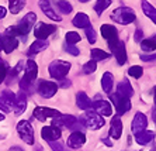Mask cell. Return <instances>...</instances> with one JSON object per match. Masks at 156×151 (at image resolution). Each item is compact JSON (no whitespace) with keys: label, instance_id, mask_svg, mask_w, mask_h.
Here are the masks:
<instances>
[{"label":"cell","instance_id":"5b68a950","mask_svg":"<svg viewBox=\"0 0 156 151\" xmlns=\"http://www.w3.org/2000/svg\"><path fill=\"white\" fill-rule=\"evenodd\" d=\"M70 62H66V61H62V59H55L49 64L48 66V71H49V75H51L54 79L59 81L62 78H65L68 75V72L70 71Z\"/></svg>","mask_w":156,"mask_h":151},{"label":"cell","instance_id":"4316f807","mask_svg":"<svg viewBox=\"0 0 156 151\" xmlns=\"http://www.w3.org/2000/svg\"><path fill=\"white\" fill-rule=\"evenodd\" d=\"M72 24L77 28H86L87 26H90V19L86 13H77L72 20Z\"/></svg>","mask_w":156,"mask_h":151},{"label":"cell","instance_id":"74e56055","mask_svg":"<svg viewBox=\"0 0 156 151\" xmlns=\"http://www.w3.org/2000/svg\"><path fill=\"white\" fill-rule=\"evenodd\" d=\"M96 69H97V62L93 61V59H90L89 62H86L83 65V72L84 74H93Z\"/></svg>","mask_w":156,"mask_h":151},{"label":"cell","instance_id":"f907efd6","mask_svg":"<svg viewBox=\"0 0 156 151\" xmlns=\"http://www.w3.org/2000/svg\"><path fill=\"white\" fill-rule=\"evenodd\" d=\"M2 120H4V114L0 113V122H2Z\"/></svg>","mask_w":156,"mask_h":151},{"label":"cell","instance_id":"83f0119b","mask_svg":"<svg viewBox=\"0 0 156 151\" xmlns=\"http://www.w3.org/2000/svg\"><path fill=\"white\" fill-rule=\"evenodd\" d=\"M113 85H114V76L110 72H105L101 78V88L105 93H111L113 90Z\"/></svg>","mask_w":156,"mask_h":151},{"label":"cell","instance_id":"7dc6e473","mask_svg":"<svg viewBox=\"0 0 156 151\" xmlns=\"http://www.w3.org/2000/svg\"><path fill=\"white\" fill-rule=\"evenodd\" d=\"M103 141H104V144H107V145H113V143H111L110 140H107V138H104Z\"/></svg>","mask_w":156,"mask_h":151},{"label":"cell","instance_id":"30bf717a","mask_svg":"<svg viewBox=\"0 0 156 151\" xmlns=\"http://www.w3.org/2000/svg\"><path fill=\"white\" fill-rule=\"evenodd\" d=\"M16 99H17V95H14V93L10 92V90L0 92V110L6 112V113L14 110Z\"/></svg>","mask_w":156,"mask_h":151},{"label":"cell","instance_id":"836d02e7","mask_svg":"<svg viewBox=\"0 0 156 151\" xmlns=\"http://www.w3.org/2000/svg\"><path fill=\"white\" fill-rule=\"evenodd\" d=\"M58 9L61 13H63V14H69L70 11L73 10L72 4L69 3V2H66V0H59L58 2Z\"/></svg>","mask_w":156,"mask_h":151},{"label":"cell","instance_id":"816d5d0a","mask_svg":"<svg viewBox=\"0 0 156 151\" xmlns=\"http://www.w3.org/2000/svg\"><path fill=\"white\" fill-rule=\"evenodd\" d=\"M80 3H86V2H90V0H79Z\"/></svg>","mask_w":156,"mask_h":151},{"label":"cell","instance_id":"c3c4849f","mask_svg":"<svg viewBox=\"0 0 156 151\" xmlns=\"http://www.w3.org/2000/svg\"><path fill=\"white\" fill-rule=\"evenodd\" d=\"M3 50V38H2V35H0V51Z\"/></svg>","mask_w":156,"mask_h":151},{"label":"cell","instance_id":"4fadbf2b","mask_svg":"<svg viewBox=\"0 0 156 151\" xmlns=\"http://www.w3.org/2000/svg\"><path fill=\"white\" fill-rule=\"evenodd\" d=\"M2 38H3V51L6 52V54H11L18 45L17 37H16L14 34L7 28L6 30V33L2 35Z\"/></svg>","mask_w":156,"mask_h":151},{"label":"cell","instance_id":"bcb514c9","mask_svg":"<svg viewBox=\"0 0 156 151\" xmlns=\"http://www.w3.org/2000/svg\"><path fill=\"white\" fill-rule=\"evenodd\" d=\"M10 151H24V150H23V148H20V147H11Z\"/></svg>","mask_w":156,"mask_h":151},{"label":"cell","instance_id":"d6986e66","mask_svg":"<svg viewBox=\"0 0 156 151\" xmlns=\"http://www.w3.org/2000/svg\"><path fill=\"white\" fill-rule=\"evenodd\" d=\"M110 137L114 138V140H118L122 134V123H121V119L118 114H115L111 120V126H110V131H108Z\"/></svg>","mask_w":156,"mask_h":151},{"label":"cell","instance_id":"52a82bcc","mask_svg":"<svg viewBox=\"0 0 156 151\" xmlns=\"http://www.w3.org/2000/svg\"><path fill=\"white\" fill-rule=\"evenodd\" d=\"M110 100L113 102L114 107H115L117 110V114L121 116V114L127 113L128 110L131 109V102L128 98H124V96L118 95V93H110Z\"/></svg>","mask_w":156,"mask_h":151},{"label":"cell","instance_id":"60d3db41","mask_svg":"<svg viewBox=\"0 0 156 151\" xmlns=\"http://www.w3.org/2000/svg\"><path fill=\"white\" fill-rule=\"evenodd\" d=\"M65 51L68 52V54H70V55H79V48L77 47H75V45H72V44H66L65 45Z\"/></svg>","mask_w":156,"mask_h":151},{"label":"cell","instance_id":"8992f818","mask_svg":"<svg viewBox=\"0 0 156 151\" xmlns=\"http://www.w3.org/2000/svg\"><path fill=\"white\" fill-rule=\"evenodd\" d=\"M80 124L82 123H80L79 119H76L72 114H61L59 117H55L52 120V126H55V127H58V129L65 127V129H70V130H75V131H77L76 129Z\"/></svg>","mask_w":156,"mask_h":151},{"label":"cell","instance_id":"e575fe53","mask_svg":"<svg viewBox=\"0 0 156 151\" xmlns=\"http://www.w3.org/2000/svg\"><path fill=\"white\" fill-rule=\"evenodd\" d=\"M65 38H66V44H72V45H75L76 42L80 41V35L76 31H68Z\"/></svg>","mask_w":156,"mask_h":151},{"label":"cell","instance_id":"4dcf8cb0","mask_svg":"<svg viewBox=\"0 0 156 151\" xmlns=\"http://www.w3.org/2000/svg\"><path fill=\"white\" fill-rule=\"evenodd\" d=\"M26 0H9V9L11 14H17L24 9Z\"/></svg>","mask_w":156,"mask_h":151},{"label":"cell","instance_id":"5bb4252c","mask_svg":"<svg viewBox=\"0 0 156 151\" xmlns=\"http://www.w3.org/2000/svg\"><path fill=\"white\" fill-rule=\"evenodd\" d=\"M58 90V85L55 82H51V81H41L38 83V93H40L42 98L45 99H49L52 96L56 93Z\"/></svg>","mask_w":156,"mask_h":151},{"label":"cell","instance_id":"9c48e42d","mask_svg":"<svg viewBox=\"0 0 156 151\" xmlns=\"http://www.w3.org/2000/svg\"><path fill=\"white\" fill-rule=\"evenodd\" d=\"M101 35H103V38H105V40L108 41L110 50H113V48L118 44V41H120V38H118V31H117V28L113 24H103Z\"/></svg>","mask_w":156,"mask_h":151},{"label":"cell","instance_id":"7bdbcfd3","mask_svg":"<svg viewBox=\"0 0 156 151\" xmlns=\"http://www.w3.org/2000/svg\"><path fill=\"white\" fill-rule=\"evenodd\" d=\"M142 35H144L142 30H141V28H138L136 31H135V35H134L135 41H136V42H141V41H142Z\"/></svg>","mask_w":156,"mask_h":151},{"label":"cell","instance_id":"603a6c76","mask_svg":"<svg viewBox=\"0 0 156 151\" xmlns=\"http://www.w3.org/2000/svg\"><path fill=\"white\" fill-rule=\"evenodd\" d=\"M117 93H118V95H121V96H124V98L131 99V98H132V95H134V89H132L131 83L127 81V79H124V81L120 82V83H118V86H117Z\"/></svg>","mask_w":156,"mask_h":151},{"label":"cell","instance_id":"9a60e30c","mask_svg":"<svg viewBox=\"0 0 156 151\" xmlns=\"http://www.w3.org/2000/svg\"><path fill=\"white\" fill-rule=\"evenodd\" d=\"M61 129H58V127H55V126H45V127H42V130H41V137H42L44 140L47 141H58L59 138H61Z\"/></svg>","mask_w":156,"mask_h":151},{"label":"cell","instance_id":"7c38bea8","mask_svg":"<svg viewBox=\"0 0 156 151\" xmlns=\"http://www.w3.org/2000/svg\"><path fill=\"white\" fill-rule=\"evenodd\" d=\"M56 31V27L52 24H47V23H38L37 27L34 28V35L37 40H47L52 33Z\"/></svg>","mask_w":156,"mask_h":151},{"label":"cell","instance_id":"1f68e13d","mask_svg":"<svg viewBox=\"0 0 156 151\" xmlns=\"http://www.w3.org/2000/svg\"><path fill=\"white\" fill-rule=\"evenodd\" d=\"M91 58H93V61H104V59L110 58V54L108 52L103 51V50H98V48H93L91 50Z\"/></svg>","mask_w":156,"mask_h":151},{"label":"cell","instance_id":"681fc988","mask_svg":"<svg viewBox=\"0 0 156 151\" xmlns=\"http://www.w3.org/2000/svg\"><path fill=\"white\" fill-rule=\"evenodd\" d=\"M153 122H155V124H156V109L153 110Z\"/></svg>","mask_w":156,"mask_h":151},{"label":"cell","instance_id":"7a4b0ae2","mask_svg":"<svg viewBox=\"0 0 156 151\" xmlns=\"http://www.w3.org/2000/svg\"><path fill=\"white\" fill-rule=\"evenodd\" d=\"M37 76H38V65L34 59H28L26 65V72H24V76L21 78L20 81V88H21L23 92H28L33 83L35 82Z\"/></svg>","mask_w":156,"mask_h":151},{"label":"cell","instance_id":"3957f363","mask_svg":"<svg viewBox=\"0 0 156 151\" xmlns=\"http://www.w3.org/2000/svg\"><path fill=\"white\" fill-rule=\"evenodd\" d=\"M79 120L84 127H87V129H90V130H100L103 126H104V119H103L100 114L96 113L93 109L84 112V113L80 116Z\"/></svg>","mask_w":156,"mask_h":151},{"label":"cell","instance_id":"cb8c5ba5","mask_svg":"<svg viewBox=\"0 0 156 151\" xmlns=\"http://www.w3.org/2000/svg\"><path fill=\"white\" fill-rule=\"evenodd\" d=\"M26 109H27V95H26V92H20L17 95V99H16V106H14V113L16 114H21V113H24L26 112Z\"/></svg>","mask_w":156,"mask_h":151},{"label":"cell","instance_id":"d6a6232c","mask_svg":"<svg viewBox=\"0 0 156 151\" xmlns=\"http://www.w3.org/2000/svg\"><path fill=\"white\" fill-rule=\"evenodd\" d=\"M110 4H111V0H97L94 4V10L98 16L101 14L103 11L105 10L107 7H110Z\"/></svg>","mask_w":156,"mask_h":151},{"label":"cell","instance_id":"f6af8a7d","mask_svg":"<svg viewBox=\"0 0 156 151\" xmlns=\"http://www.w3.org/2000/svg\"><path fill=\"white\" fill-rule=\"evenodd\" d=\"M6 14H7V10H6L3 6H0V19H4Z\"/></svg>","mask_w":156,"mask_h":151},{"label":"cell","instance_id":"ac0fdd59","mask_svg":"<svg viewBox=\"0 0 156 151\" xmlns=\"http://www.w3.org/2000/svg\"><path fill=\"white\" fill-rule=\"evenodd\" d=\"M40 9L44 11V14L47 16L48 19L54 20V21H61L62 17L55 13V10L51 6V0H40Z\"/></svg>","mask_w":156,"mask_h":151},{"label":"cell","instance_id":"ee69618b","mask_svg":"<svg viewBox=\"0 0 156 151\" xmlns=\"http://www.w3.org/2000/svg\"><path fill=\"white\" fill-rule=\"evenodd\" d=\"M59 83H61L62 88H68V86H70L69 79H66V78H62V79H59Z\"/></svg>","mask_w":156,"mask_h":151},{"label":"cell","instance_id":"f35d334b","mask_svg":"<svg viewBox=\"0 0 156 151\" xmlns=\"http://www.w3.org/2000/svg\"><path fill=\"white\" fill-rule=\"evenodd\" d=\"M7 72H9V68L6 65L4 61H0V83H3L6 81V76H7Z\"/></svg>","mask_w":156,"mask_h":151},{"label":"cell","instance_id":"d4e9b609","mask_svg":"<svg viewBox=\"0 0 156 151\" xmlns=\"http://www.w3.org/2000/svg\"><path fill=\"white\" fill-rule=\"evenodd\" d=\"M153 138H155V133L149 131V130H144V131L135 134V141H136L138 144H141V145H146V144H149Z\"/></svg>","mask_w":156,"mask_h":151},{"label":"cell","instance_id":"277c9868","mask_svg":"<svg viewBox=\"0 0 156 151\" xmlns=\"http://www.w3.org/2000/svg\"><path fill=\"white\" fill-rule=\"evenodd\" d=\"M135 19H136V16H135V11L132 10L131 7H118L113 11V14H111V20L118 24H131V23H134Z\"/></svg>","mask_w":156,"mask_h":151},{"label":"cell","instance_id":"8fae6325","mask_svg":"<svg viewBox=\"0 0 156 151\" xmlns=\"http://www.w3.org/2000/svg\"><path fill=\"white\" fill-rule=\"evenodd\" d=\"M61 112H58L56 109H51V107H42V106H38L34 109L33 112V116L37 119V120H40V122H45L47 119L49 117H59L61 116Z\"/></svg>","mask_w":156,"mask_h":151},{"label":"cell","instance_id":"ba28073f","mask_svg":"<svg viewBox=\"0 0 156 151\" xmlns=\"http://www.w3.org/2000/svg\"><path fill=\"white\" fill-rule=\"evenodd\" d=\"M17 131H18V134H20V137H21V140L24 141V143L33 145L34 144V129H33V126L30 124V122H27V120L18 122Z\"/></svg>","mask_w":156,"mask_h":151},{"label":"cell","instance_id":"44dd1931","mask_svg":"<svg viewBox=\"0 0 156 151\" xmlns=\"http://www.w3.org/2000/svg\"><path fill=\"white\" fill-rule=\"evenodd\" d=\"M111 52L114 54V57L117 58L118 65H124L127 62V50H125V44L122 41H118V44L111 50Z\"/></svg>","mask_w":156,"mask_h":151},{"label":"cell","instance_id":"ab89813d","mask_svg":"<svg viewBox=\"0 0 156 151\" xmlns=\"http://www.w3.org/2000/svg\"><path fill=\"white\" fill-rule=\"evenodd\" d=\"M49 145H51L52 151H69L68 148H65V145L62 143H59V141H51L49 143Z\"/></svg>","mask_w":156,"mask_h":151},{"label":"cell","instance_id":"d590c367","mask_svg":"<svg viewBox=\"0 0 156 151\" xmlns=\"http://www.w3.org/2000/svg\"><path fill=\"white\" fill-rule=\"evenodd\" d=\"M128 74H129V76L138 79V78H141L142 75H144V69H142V66H139V65H134L128 69Z\"/></svg>","mask_w":156,"mask_h":151},{"label":"cell","instance_id":"6da1fadb","mask_svg":"<svg viewBox=\"0 0 156 151\" xmlns=\"http://www.w3.org/2000/svg\"><path fill=\"white\" fill-rule=\"evenodd\" d=\"M35 21H37V14L35 13H33V11H30V13H27V14L20 20V23H18L17 26L9 27V30L14 34L16 37H18L23 42H24V41L27 40V34L33 30Z\"/></svg>","mask_w":156,"mask_h":151},{"label":"cell","instance_id":"e0dca14e","mask_svg":"<svg viewBox=\"0 0 156 151\" xmlns=\"http://www.w3.org/2000/svg\"><path fill=\"white\" fill-rule=\"evenodd\" d=\"M86 143V136L83 131H73L68 138V147L69 148H80Z\"/></svg>","mask_w":156,"mask_h":151},{"label":"cell","instance_id":"ffe728a7","mask_svg":"<svg viewBox=\"0 0 156 151\" xmlns=\"http://www.w3.org/2000/svg\"><path fill=\"white\" fill-rule=\"evenodd\" d=\"M91 109L97 114H101V116H111V114H113V107H111V105H110L107 100H103V99L94 102Z\"/></svg>","mask_w":156,"mask_h":151},{"label":"cell","instance_id":"2e32d148","mask_svg":"<svg viewBox=\"0 0 156 151\" xmlns=\"http://www.w3.org/2000/svg\"><path fill=\"white\" fill-rule=\"evenodd\" d=\"M146 126H148V119L142 112H138L135 114L134 120H132V126H131V130L134 134H138V133L146 130Z\"/></svg>","mask_w":156,"mask_h":151},{"label":"cell","instance_id":"484cf974","mask_svg":"<svg viewBox=\"0 0 156 151\" xmlns=\"http://www.w3.org/2000/svg\"><path fill=\"white\" fill-rule=\"evenodd\" d=\"M48 45H49V42H48L47 40H37L34 41L33 44H31V47H30L28 50V55H35V54H38V52H42L45 51L48 48Z\"/></svg>","mask_w":156,"mask_h":151},{"label":"cell","instance_id":"8d00e7d4","mask_svg":"<svg viewBox=\"0 0 156 151\" xmlns=\"http://www.w3.org/2000/svg\"><path fill=\"white\" fill-rule=\"evenodd\" d=\"M84 31H86V35H87V41H89L90 44H94L97 37H96V31H94V28L91 27V24L87 26L86 28H84Z\"/></svg>","mask_w":156,"mask_h":151},{"label":"cell","instance_id":"f1b7e54d","mask_svg":"<svg viewBox=\"0 0 156 151\" xmlns=\"http://www.w3.org/2000/svg\"><path fill=\"white\" fill-rule=\"evenodd\" d=\"M141 48L145 52L155 51V50H156V34H155V35H152V37L146 38V40H142L141 41Z\"/></svg>","mask_w":156,"mask_h":151},{"label":"cell","instance_id":"f546056e","mask_svg":"<svg viewBox=\"0 0 156 151\" xmlns=\"http://www.w3.org/2000/svg\"><path fill=\"white\" fill-rule=\"evenodd\" d=\"M142 10H144V14L146 17H149L156 24V9L153 7L152 4L148 3V2H142Z\"/></svg>","mask_w":156,"mask_h":151},{"label":"cell","instance_id":"7402d4cb","mask_svg":"<svg viewBox=\"0 0 156 151\" xmlns=\"http://www.w3.org/2000/svg\"><path fill=\"white\" fill-rule=\"evenodd\" d=\"M76 105L79 109L82 110H89L93 107V102L90 100V98L86 95L84 92H77L76 95Z\"/></svg>","mask_w":156,"mask_h":151},{"label":"cell","instance_id":"b9f144b4","mask_svg":"<svg viewBox=\"0 0 156 151\" xmlns=\"http://www.w3.org/2000/svg\"><path fill=\"white\" fill-rule=\"evenodd\" d=\"M141 59H142V61H145V62L155 61V59H156V54H152V55H149V54H144V55H141Z\"/></svg>","mask_w":156,"mask_h":151},{"label":"cell","instance_id":"db71d44e","mask_svg":"<svg viewBox=\"0 0 156 151\" xmlns=\"http://www.w3.org/2000/svg\"><path fill=\"white\" fill-rule=\"evenodd\" d=\"M149 151H156V148H151V150H149Z\"/></svg>","mask_w":156,"mask_h":151},{"label":"cell","instance_id":"f5cc1de1","mask_svg":"<svg viewBox=\"0 0 156 151\" xmlns=\"http://www.w3.org/2000/svg\"><path fill=\"white\" fill-rule=\"evenodd\" d=\"M155 105H156V89H155Z\"/></svg>","mask_w":156,"mask_h":151}]
</instances>
